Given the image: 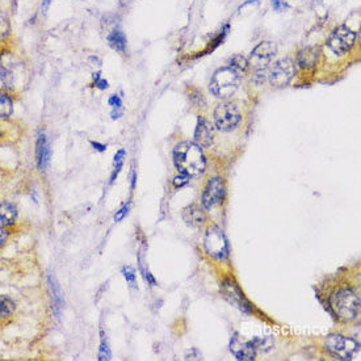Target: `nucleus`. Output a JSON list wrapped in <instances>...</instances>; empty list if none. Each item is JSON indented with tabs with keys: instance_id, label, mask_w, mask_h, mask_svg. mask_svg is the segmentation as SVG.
Wrapping results in <instances>:
<instances>
[{
	"instance_id": "1",
	"label": "nucleus",
	"mask_w": 361,
	"mask_h": 361,
	"mask_svg": "<svg viewBox=\"0 0 361 361\" xmlns=\"http://www.w3.org/2000/svg\"><path fill=\"white\" fill-rule=\"evenodd\" d=\"M173 163L179 172L189 177L199 176L206 167L203 147L191 141L176 145L173 150Z\"/></svg>"
},
{
	"instance_id": "2",
	"label": "nucleus",
	"mask_w": 361,
	"mask_h": 361,
	"mask_svg": "<svg viewBox=\"0 0 361 361\" xmlns=\"http://www.w3.org/2000/svg\"><path fill=\"white\" fill-rule=\"evenodd\" d=\"M330 308L338 318L352 320L360 312V296L352 289H339L330 297Z\"/></svg>"
},
{
	"instance_id": "3",
	"label": "nucleus",
	"mask_w": 361,
	"mask_h": 361,
	"mask_svg": "<svg viewBox=\"0 0 361 361\" xmlns=\"http://www.w3.org/2000/svg\"><path fill=\"white\" fill-rule=\"evenodd\" d=\"M239 82L241 78L237 71H234L231 67H222L214 72L209 90L215 98L229 99L238 90Z\"/></svg>"
},
{
	"instance_id": "4",
	"label": "nucleus",
	"mask_w": 361,
	"mask_h": 361,
	"mask_svg": "<svg viewBox=\"0 0 361 361\" xmlns=\"http://www.w3.org/2000/svg\"><path fill=\"white\" fill-rule=\"evenodd\" d=\"M324 348L328 354L339 360H351L355 354H358L360 346L356 340L346 338L342 335H330L324 340Z\"/></svg>"
},
{
	"instance_id": "5",
	"label": "nucleus",
	"mask_w": 361,
	"mask_h": 361,
	"mask_svg": "<svg viewBox=\"0 0 361 361\" xmlns=\"http://www.w3.org/2000/svg\"><path fill=\"white\" fill-rule=\"evenodd\" d=\"M204 249L214 259H226L229 256V243L222 230L215 226L207 230L204 237Z\"/></svg>"
},
{
	"instance_id": "6",
	"label": "nucleus",
	"mask_w": 361,
	"mask_h": 361,
	"mask_svg": "<svg viewBox=\"0 0 361 361\" xmlns=\"http://www.w3.org/2000/svg\"><path fill=\"white\" fill-rule=\"evenodd\" d=\"M241 118V112L234 103H221L214 109V124L221 132H230L237 128Z\"/></svg>"
},
{
	"instance_id": "7",
	"label": "nucleus",
	"mask_w": 361,
	"mask_h": 361,
	"mask_svg": "<svg viewBox=\"0 0 361 361\" xmlns=\"http://www.w3.org/2000/svg\"><path fill=\"white\" fill-rule=\"evenodd\" d=\"M356 42V33L346 25L335 28L327 40V46L335 54H346L354 48Z\"/></svg>"
},
{
	"instance_id": "8",
	"label": "nucleus",
	"mask_w": 361,
	"mask_h": 361,
	"mask_svg": "<svg viewBox=\"0 0 361 361\" xmlns=\"http://www.w3.org/2000/svg\"><path fill=\"white\" fill-rule=\"evenodd\" d=\"M277 54V46L271 41L261 42L252 50L249 63L255 71H267L268 66Z\"/></svg>"
},
{
	"instance_id": "9",
	"label": "nucleus",
	"mask_w": 361,
	"mask_h": 361,
	"mask_svg": "<svg viewBox=\"0 0 361 361\" xmlns=\"http://www.w3.org/2000/svg\"><path fill=\"white\" fill-rule=\"evenodd\" d=\"M296 75V64L290 58H284V59L276 62L275 66L272 67L271 74H269V82L273 87H285L290 83Z\"/></svg>"
},
{
	"instance_id": "10",
	"label": "nucleus",
	"mask_w": 361,
	"mask_h": 361,
	"mask_svg": "<svg viewBox=\"0 0 361 361\" xmlns=\"http://www.w3.org/2000/svg\"><path fill=\"white\" fill-rule=\"evenodd\" d=\"M223 196H225V183L221 177H213L207 181L203 193V199H201L203 206L205 209H211L222 201Z\"/></svg>"
},
{
	"instance_id": "11",
	"label": "nucleus",
	"mask_w": 361,
	"mask_h": 361,
	"mask_svg": "<svg viewBox=\"0 0 361 361\" xmlns=\"http://www.w3.org/2000/svg\"><path fill=\"white\" fill-rule=\"evenodd\" d=\"M221 293H222L226 301L239 309L242 312H246V314L251 312V306H250L249 301L246 300L242 290L233 281L223 282L222 286H221Z\"/></svg>"
},
{
	"instance_id": "12",
	"label": "nucleus",
	"mask_w": 361,
	"mask_h": 361,
	"mask_svg": "<svg viewBox=\"0 0 361 361\" xmlns=\"http://www.w3.org/2000/svg\"><path fill=\"white\" fill-rule=\"evenodd\" d=\"M214 138V129L206 118L199 117L195 130V142L201 147H209Z\"/></svg>"
},
{
	"instance_id": "13",
	"label": "nucleus",
	"mask_w": 361,
	"mask_h": 361,
	"mask_svg": "<svg viewBox=\"0 0 361 361\" xmlns=\"http://www.w3.org/2000/svg\"><path fill=\"white\" fill-rule=\"evenodd\" d=\"M230 351L231 354L242 361H251L255 359L256 350L251 342H241L238 338H234L230 343Z\"/></svg>"
},
{
	"instance_id": "14",
	"label": "nucleus",
	"mask_w": 361,
	"mask_h": 361,
	"mask_svg": "<svg viewBox=\"0 0 361 361\" xmlns=\"http://www.w3.org/2000/svg\"><path fill=\"white\" fill-rule=\"evenodd\" d=\"M320 56L319 46H308L305 49L298 52L297 54V63L302 68H311L316 66Z\"/></svg>"
},
{
	"instance_id": "15",
	"label": "nucleus",
	"mask_w": 361,
	"mask_h": 361,
	"mask_svg": "<svg viewBox=\"0 0 361 361\" xmlns=\"http://www.w3.org/2000/svg\"><path fill=\"white\" fill-rule=\"evenodd\" d=\"M36 155H37L38 168L44 171L46 169L50 160V147L45 134H40L36 143Z\"/></svg>"
},
{
	"instance_id": "16",
	"label": "nucleus",
	"mask_w": 361,
	"mask_h": 361,
	"mask_svg": "<svg viewBox=\"0 0 361 361\" xmlns=\"http://www.w3.org/2000/svg\"><path fill=\"white\" fill-rule=\"evenodd\" d=\"M183 219L185 223L192 227H199L205 222V213L199 205L192 204L183 210Z\"/></svg>"
},
{
	"instance_id": "17",
	"label": "nucleus",
	"mask_w": 361,
	"mask_h": 361,
	"mask_svg": "<svg viewBox=\"0 0 361 361\" xmlns=\"http://www.w3.org/2000/svg\"><path fill=\"white\" fill-rule=\"evenodd\" d=\"M17 217V209L13 204H0V227H5L15 222Z\"/></svg>"
},
{
	"instance_id": "18",
	"label": "nucleus",
	"mask_w": 361,
	"mask_h": 361,
	"mask_svg": "<svg viewBox=\"0 0 361 361\" xmlns=\"http://www.w3.org/2000/svg\"><path fill=\"white\" fill-rule=\"evenodd\" d=\"M108 44L113 50H116L118 53H124L126 49V37L120 29H113L108 34Z\"/></svg>"
},
{
	"instance_id": "19",
	"label": "nucleus",
	"mask_w": 361,
	"mask_h": 361,
	"mask_svg": "<svg viewBox=\"0 0 361 361\" xmlns=\"http://www.w3.org/2000/svg\"><path fill=\"white\" fill-rule=\"evenodd\" d=\"M0 82L7 88H12L15 86V70L13 66H8L0 60Z\"/></svg>"
},
{
	"instance_id": "20",
	"label": "nucleus",
	"mask_w": 361,
	"mask_h": 361,
	"mask_svg": "<svg viewBox=\"0 0 361 361\" xmlns=\"http://www.w3.org/2000/svg\"><path fill=\"white\" fill-rule=\"evenodd\" d=\"M15 311V302L7 296H0V319H5Z\"/></svg>"
},
{
	"instance_id": "21",
	"label": "nucleus",
	"mask_w": 361,
	"mask_h": 361,
	"mask_svg": "<svg viewBox=\"0 0 361 361\" xmlns=\"http://www.w3.org/2000/svg\"><path fill=\"white\" fill-rule=\"evenodd\" d=\"M13 112V102L9 96L0 92V118H7Z\"/></svg>"
},
{
	"instance_id": "22",
	"label": "nucleus",
	"mask_w": 361,
	"mask_h": 361,
	"mask_svg": "<svg viewBox=\"0 0 361 361\" xmlns=\"http://www.w3.org/2000/svg\"><path fill=\"white\" fill-rule=\"evenodd\" d=\"M250 63L247 58L243 55H234L231 59H230V67L233 68L234 71H237L238 74L239 72H246L247 71V68H249Z\"/></svg>"
},
{
	"instance_id": "23",
	"label": "nucleus",
	"mask_w": 361,
	"mask_h": 361,
	"mask_svg": "<svg viewBox=\"0 0 361 361\" xmlns=\"http://www.w3.org/2000/svg\"><path fill=\"white\" fill-rule=\"evenodd\" d=\"M11 21L3 9H0V40L7 38L11 34Z\"/></svg>"
},
{
	"instance_id": "24",
	"label": "nucleus",
	"mask_w": 361,
	"mask_h": 361,
	"mask_svg": "<svg viewBox=\"0 0 361 361\" xmlns=\"http://www.w3.org/2000/svg\"><path fill=\"white\" fill-rule=\"evenodd\" d=\"M99 360H110V350L106 342V338L104 332L102 331V343H100V348H99Z\"/></svg>"
},
{
	"instance_id": "25",
	"label": "nucleus",
	"mask_w": 361,
	"mask_h": 361,
	"mask_svg": "<svg viewBox=\"0 0 361 361\" xmlns=\"http://www.w3.org/2000/svg\"><path fill=\"white\" fill-rule=\"evenodd\" d=\"M251 343L254 344L256 351H268L271 350L272 346H273V342H272L271 338H256L254 340H251Z\"/></svg>"
},
{
	"instance_id": "26",
	"label": "nucleus",
	"mask_w": 361,
	"mask_h": 361,
	"mask_svg": "<svg viewBox=\"0 0 361 361\" xmlns=\"http://www.w3.org/2000/svg\"><path fill=\"white\" fill-rule=\"evenodd\" d=\"M124 156H125V150H118L117 151V154L114 155V172H113L112 175V179H110V183H113V181L116 180V177L117 175H118V172L121 171V167H122V163H124Z\"/></svg>"
},
{
	"instance_id": "27",
	"label": "nucleus",
	"mask_w": 361,
	"mask_h": 361,
	"mask_svg": "<svg viewBox=\"0 0 361 361\" xmlns=\"http://www.w3.org/2000/svg\"><path fill=\"white\" fill-rule=\"evenodd\" d=\"M122 275H124L125 280H126V282H128L130 288H137V275L134 268L129 267V265L125 267L122 269Z\"/></svg>"
},
{
	"instance_id": "28",
	"label": "nucleus",
	"mask_w": 361,
	"mask_h": 361,
	"mask_svg": "<svg viewBox=\"0 0 361 361\" xmlns=\"http://www.w3.org/2000/svg\"><path fill=\"white\" fill-rule=\"evenodd\" d=\"M50 286H52V290H53V300H54V306L56 308V314L59 312V309L62 306V300H60V290L59 286L56 285L55 281H52V277L49 278Z\"/></svg>"
},
{
	"instance_id": "29",
	"label": "nucleus",
	"mask_w": 361,
	"mask_h": 361,
	"mask_svg": "<svg viewBox=\"0 0 361 361\" xmlns=\"http://www.w3.org/2000/svg\"><path fill=\"white\" fill-rule=\"evenodd\" d=\"M108 103H109V105L113 108V110L121 109V106H122V100H121L118 95H112L109 100H108Z\"/></svg>"
},
{
	"instance_id": "30",
	"label": "nucleus",
	"mask_w": 361,
	"mask_h": 361,
	"mask_svg": "<svg viewBox=\"0 0 361 361\" xmlns=\"http://www.w3.org/2000/svg\"><path fill=\"white\" fill-rule=\"evenodd\" d=\"M272 7L277 12H284L289 8V4L284 1V0H272Z\"/></svg>"
},
{
	"instance_id": "31",
	"label": "nucleus",
	"mask_w": 361,
	"mask_h": 361,
	"mask_svg": "<svg viewBox=\"0 0 361 361\" xmlns=\"http://www.w3.org/2000/svg\"><path fill=\"white\" fill-rule=\"evenodd\" d=\"M95 79V86L98 87L99 90H106L108 88V82L105 79H102L100 78V72H96L94 75Z\"/></svg>"
},
{
	"instance_id": "32",
	"label": "nucleus",
	"mask_w": 361,
	"mask_h": 361,
	"mask_svg": "<svg viewBox=\"0 0 361 361\" xmlns=\"http://www.w3.org/2000/svg\"><path fill=\"white\" fill-rule=\"evenodd\" d=\"M129 207H130V204H126V205H124V206L121 207L120 210L117 211L116 214H114V221H116V222H120L121 219H124L125 217H126V214H128L129 211Z\"/></svg>"
},
{
	"instance_id": "33",
	"label": "nucleus",
	"mask_w": 361,
	"mask_h": 361,
	"mask_svg": "<svg viewBox=\"0 0 361 361\" xmlns=\"http://www.w3.org/2000/svg\"><path fill=\"white\" fill-rule=\"evenodd\" d=\"M189 179H191V177L181 173L180 176H176L175 179H173V185H175L176 188H180V187H183V185H185L187 183H188Z\"/></svg>"
},
{
	"instance_id": "34",
	"label": "nucleus",
	"mask_w": 361,
	"mask_h": 361,
	"mask_svg": "<svg viewBox=\"0 0 361 361\" xmlns=\"http://www.w3.org/2000/svg\"><path fill=\"white\" fill-rule=\"evenodd\" d=\"M8 237H9V234H8L7 230H4L3 227H0V249L5 245Z\"/></svg>"
},
{
	"instance_id": "35",
	"label": "nucleus",
	"mask_w": 361,
	"mask_h": 361,
	"mask_svg": "<svg viewBox=\"0 0 361 361\" xmlns=\"http://www.w3.org/2000/svg\"><path fill=\"white\" fill-rule=\"evenodd\" d=\"M92 146H94V149H96L98 151H100V153H103V151L106 150V147L104 146V145H102V143L92 142Z\"/></svg>"
},
{
	"instance_id": "36",
	"label": "nucleus",
	"mask_w": 361,
	"mask_h": 361,
	"mask_svg": "<svg viewBox=\"0 0 361 361\" xmlns=\"http://www.w3.org/2000/svg\"><path fill=\"white\" fill-rule=\"evenodd\" d=\"M136 181H137V173H136V171L133 169L132 171V189H134V187H136Z\"/></svg>"
},
{
	"instance_id": "37",
	"label": "nucleus",
	"mask_w": 361,
	"mask_h": 361,
	"mask_svg": "<svg viewBox=\"0 0 361 361\" xmlns=\"http://www.w3.org/2000/svg\"><path fill=\"white\" fill-rule=\"evenodd\" d=\"M49 4H50V0H44V1H42V12H44V13L48 11V8H49Z\"/></svg>"
},
{
	"instance_id": "38",
	"label": "nucleus",
	"mask_w": 361,
	"mask_h": 361,
	"mask_svg": "<svg viewBox=\"0 0 361 361\" xmlns=\"http://www.w3.org/2000/svg\"><path fill=\"white\" fill-rule=\"evenodd\" d=\"M1 136H3V130H1V126H0V138H1Z\"/></svg>"
}]
</instances>
